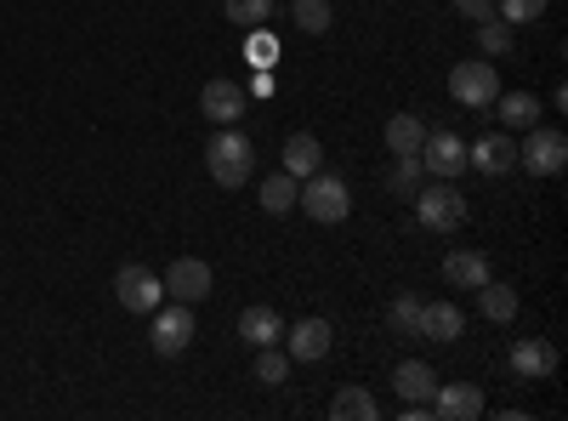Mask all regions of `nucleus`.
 <instances>
[{
    "label": "nucleus",
    "instance_id": "6e6552de",
    "mask_svg": "<svg viewBox=\"0 0 568 421\" xmlns=\"http://www.w3.org/2000/svg\"><path fill=\"white\" fill-rule=\"evenodd\" d=\"M426 404H433V415H444V421H484L489 415V393L478 382H438V393Z\"/></svg>",
    "mask_w": 568,
    "mask_h": 421
},
{
    "label": "nucleus",
    "instance_id": "423d86ee",
    "mask_svg": "<svg viewBox=\"0 0 568 421\" xmlns=\"http://www.w3.org/2000/svg\"><path fill=\"white\" fill-rule=\"evenodd\" d=\"M449 98H455L460 109H489V103L500 98V74H495V63H489V58H478V63H455V69H449Z\"/></svg>",
    "mask_w": 568,
    "mask_h": 421
},
{
    "label": "nucleus",
    "instance_id": "f257e3e1",
    "mask_svg": "<svg viewBox=\"0 0 568 421\" xmlns=\"http://www.w3.org/2000/svg\"><path fill=\"white\" fill-rule=\"evenodd\" d=\"M205 171L216 189H245L251 171H256V143L240 126H216V137L205 143Z\"/></svg>",
    "mask_w": 568,
    "mask_h": 421
},
{
    "label": "nucleus",
    "instance_id": "7ed1b4c3",
    "mask_svg": "<svg viewBox=\"0 0 568 421\" xmlns=\"http://www.w3.org/2000/svg\"><path fill=\"white\" fill-rule=\"evenodd\" d=\"M296 206H302L313 222H347V217H353V194H347V182H342L336 171H313V177H302Z\"/></svg>",
    "mask_w": 568,
    "mask_h": 421
},
{
    "label": "nucleus",
    "instance_id": "39448f33",
    "mask_svg": "<svg viewBox=\"0 0 568 421\" xmlns=\"http://www.w3.org/2000/svg\"><path fill=\"white\" fill-rule=\"evenodd\" d=\"M517 166L529 177H557L568 166V137L557 126H529V137L517 143Z\"/></svg>",
    "mask_w": 568,
    "mask_h": 421
},
{
    "label": "nucleus",
    "instance_id": "20e7f679",
    "mask_svg": "<svg viewBox=\"0 0 568 421\" xmlns=\"http://www.w3.org/2000/svg\"><path fill=\"white\" fill-rule=\"evenodd\" d=\"M194 337H200V324H194V302H160L154 308V331H149V342H154V353L160 359H176V353H187L194 348Z\"/></svg>",
    "mask_w": 568,
    "mask_h": 421
},
{
    "label": "nucleus",
    "instance_id": "9d476101",
    "mask_svg": "<svg viewBox=\"0 0 568 421\" xmlns=\"http://www.w3.org/2000/svg\"><path fill=\"white\" fill-rule=\"evenodd\" d=\"M420 171H433V177H444V182H455V177L466 171V143H460L449 126L426 131V143H420Z\"/></svg>",
    "mask_w": 568,
    "mask_h": 421
},
{
    "label": "nucleus",
    "instance_id": "bb28decb",
    "mask_svg": "<svg viewBox=\"0 0 568 421\" xmlns=\"http://www.w3.org/2000/svg\"><path fill=\"white\" fill-rule=\"evenodd\" d=\"M284 377H291V353H278V342L273 348H256V382L262 388H278Z\"/></svg>",
    "mask_w": 568,
    "mask_h": 421
},
{
    "label": "nucleus",
    "instance_id": "c756f323",
    "mask_svg": "<svg viewBox=\"0 0 568 421\" xmlns=\"http://www.w3.org/2000/svg\"><path fill=\"white\" fill-rule=\"evenodd\" d=\"M233 23H240V29H262L267 18H273V0H227V7H222Z\"/></svg>",
    "mask_w": 568,
    "mask_h": 421
},
{
    "label": "nucleus",
    "instance_id": "2f4dec72",
    "mask_svg": "<svg viewBox=\"0 0 568 421\" xmlns=\"http://www.w3.org/2000/svg\"><path fill=\"white\" fill-rule=\"evenodd\" d=\"M245 58H251V63H256V69H267V63H273V58H278V40H273V34H267V23H262V29H256V34H251V46H245Z\"/></svg>",
    "mask_w": 568,
    "mask_h": 421
},
{
    "label": "nucleus",
    "instance_id": "72a5a7b5",
    "mask_svg": "<svg viewBox=\"0 0 568 421\" xmlns=\"http://www.w3.org/2000/svg\"><path fill=\"white\" fill-rule=\"evenodd\" d=\"M251 98H273V74H267V69H256V80H251Z\"/></svg>",
    "mask_w": 568,
    "mask_h": 421
},
{
    "label": "nucleus",
    "instance_id": "a878e982",
    "mask_svg": "<svg viewBox=\"0 0 568 421\" xmlns=\"http://www.w3.org/2000/svg\"><path fill=\"white\" fill-rule=\"evenodd\" d=\"M387 189H393L398 200H415V189H420V154H393Z\"/></svg>",
    "mask_w": 568,
    "mask_h": 421
},
{
    "label": "nucleus",
    "instance_id": "f3484780",
    "mask_svg": "<svg viewBox=\"0 0 568 421\" xmlns=\"http://www.w3.org/2000/svg\"><path fill=\"white\" fill-rule=\"evenodd\" d=\"M444 279L455 291H478L484 279H489V257L484 251H449L444 257Z\"/></svg>",
    "mask_w": 568,
    "mask_h": 421
},
{
    "label": "nucleus",
    "instance_id": "7c9ffc66",
    "mask_svg": "<svg viewBox=\"0 0 568 421\" xmlns=\"http://www.w3.org/2000/svg\"><path fill=\"white\" fill-rule=\"evenodd\" d=\"M415 313H420V297L398 291V297H393V308H387V324H393L398 337H415Z\"/></svg>",
    "mask_w": 568,
    "mask_h": 421
},
{
    "label": "nucleus",
    "instance_id": "b1692460",
    "mask_svg": "<svg viewBox=\"0 0 568 421\" xmlns=\"http://www.w3.org/2000/svg\"><path fill=\"white\" fill-rule=\"evenodd\" d=\"M329 415H336V421H375V415H382V404H375L364 388H342L336 404H329Z\"/></svg>",
    "mask_w": 568,
    "mask_h": 421
},
{
    "label": "nucleus",
    "instance_id": "f03ea898",
    "mask_svg": "<svg viewBox=\"0 0 568 421\" xmlns=\"http://www.w3.org/2000/svg\"><path fill=\"white\" fill-rule=\"evenodd\" d=\"M409 206H415V222L433 228V233H455L466 222V194L455 189V182H444V177H433L426 189H415Z\"/></svg>",
    "mask_w": 568,
    "mask_h": 421
},
{
    "label": "nucleus",
    "instance_id": "473e14b6",
    "mask_svg": "<svg viewBox=\"0 0 568 421\" xmlns=\"http://www.w3.org/2000/svg\"><path fill=\"white\" fill-rule=\"evenodd\" d=\"M455 12L471 18V23H484V18H495V0H455Z\"/></svg>",
    "mask_w": 568,
    "mask_h": 421
},
{
    "label": "nucleus",
    "instance_id": "cd10ccee",
    "mask_svg": "<svg viewBox=\"0 0 568 421\" xmlns=\"http://www.w3.org/2000/svg\"><path fill=\"white\" fill-rule=\"evenodd\" d=\"M546 7H551V0H495V18L517 29V23H540Z\"/></svg>",
    "mask_w": 568,
    "mask_h": 421
},
{
    "label": "nucleus",
    "instance_id": "4468645a",
    "mask_svg": "<svg viewBox=\"0 0 568 421\" xmlns=\"http://www.w3.org/2000/svg\"><path fill=\"white\" fill-rule=\"evenodd\" d=\"M460 331H466V313L455 302H420V313H415V337L420 342H455Z\"/></svg>",
    "mask_w": 568,
    "mask_h": 421
},
{
    "label": "nucleus",
    "instance_id": "412c9836",
    "mask_svg": "<svg viewBox=\"0 0 568 421\" xmlns=\"http://www.w3.org/2000/svg\"><path fill=\"white\" fill-rule=\"evenodd\" d=\"M478 308H484L489 324H511L517 319V291L500 285V279H484V285H478Z\"/></svg>",
    "mask_w": 568,
    "mask_h": 421
},
{
    "label": "nucleus",
    "instance_id": "c85d7f7f",
    "mask_svg": "<svg viewBox=\"0 0 568 421\" xmlns=\"http://www.w3.org/2000/svg\"><path fill=\"white\" fill-rule=\"evenodd\" d=\"M478 52H484V58H506V52H511V23L484 18V23H478Z\"/></svg>",
    "mask_w": 568,
    "mask_h": 421
},
{
    "label": "nucleus",
    "instance_id": "393cba45",
    "mask_svg": "<svg viewBox=\"0 0 568 421\" xmlns=\"http://www.w3.org/2000/svg\"><path fill=\"white\" fill-rule=\"evenodd\" d=\"M291 23L302 34H324L329 23H336V12H329V0H291Z\"/></svg>",
    "mask_w": 568,
    "mask_h": 421
},
{
    "label": "nucleus",
    "instance_id": "4be33fe9",
    "mask_svg": "<svg viewBox=\"0 0 568 421\" xmlns=\"http://www.w3.org/2000/svg\"><path fill=\"white\" fill-rule=\"evenodd\" d=\"M296 189H302V182H296L291 171L267 177V182H262V211H267V217H284V211H296Z\"/></svg>",
    "mask_w": 568,
    "mask_h": 421
},
{
    "label": "nucleus",
    "instance_id": "aec40b11",
    "mask_svg": "<svg viewBox=\"0 0 568 421\" xmlns=\"http://www.w3.org/2000/svg\"><path fill=\"white\" fill-rule=\"evenodd\" d=\"M489 109H495L511 131H529V126H540V103L529 98V91H500V98H495Z\"/></svg>",
    "mask_w": 568,
    "mask_h": 421
},
{
    "label": "nucleus",
    "instance_id": "f8f14e48",
    "mask_svg": "<svg viewBox=\"0 0 568 421\" xmlns=\"http://www.w3.org/2000/svg\"><path fill=\"white\" fill-rule=\"evenodd\" d=\"M329 337H336V331H329V319H296L278 342H284V353H291V364H318L329 353Z\"/></svg>",
    "mask_w": 568,
    "mask_h": 421
},
{
    "label": "nucleus",
    "instance_id": "ddd939ff",
    "mask_svg": "<svg viewBox=\"0 0 568 421\" xmlns=\"http://www.w3.org/2000/svg\"><path fill=\"white\" fill-rule=\"evenodd\" d=\"M506 364H511V377H524V382H546L551 370H557V348L540 342V337H517L511 353H506Z\"/></svg>",
    "mask_w": 568,
    "mask_h": 421
},
{
    "label": "nucleus",
    "instance_id": "2eb2a0df",
    "mask_svg": "<svg viewBox=\"0 0 568 421\" xmlns=\"http://www.w3.org/2000/svg\"><path fill=\"white\" fill-rule=\"evenodd\" d=\"M466 166H478L484 177H506V171H517V143H511L506 131H489L484 143L466 149Z\"/></svg>",
    "mask_w": 568,
    "mask_h": 421
},
{
    "label": "nucleus",
    "instance_id": "0eeeda50",
    "mask_svg": "<svg viewBox=\"0 0 568 421\" xmlns=\"http://www.w3.org/2000/svg\"><path fill=\"white\" fill-rule=\"evenodd\" d=\"M114 297H120L125 313H154V308L165 302V279H160L154 268H142V262H125V268L114 273Z\"/></svg>",
    "mask_w": 568,
    "mask_h": 421
},
{
    "label": "nucleus",
    "instance_id": "1a4fd4ad",
    "mask_svg": "<svg viewBox=\"0 0 568 421\" xmlns=\"http://www.w3.org/2000/svg\"><path fill=\"white\" fill-rule=\"evenodd\" d=\"M160 279H165V297H171V302H205V297L216 291V273H211V262H200V257H176L171 273H160Z\"/></svg>",
    "mask_w": 568,
    "mask_h": 421
},
{
    "label": "nucleus",
    "instance_id": "5701e85b",
    "mask_svg": "<svg viewBox=\"0 0 568 421\" xmlns=\"http://www.w3.org/2000/svg\"><path fill=\"white\" fill-rule=\"evenodd\" d=\"M420 143H426V126L415 114H393L387 120V149L393 154H420Z\"/></svg>",
    "mask_w": 568,
    "mask_h": 421
},
{
    "label": "nucleus",
    "instance_id": "dca6fc26",
    "mask_svg": "<svg viewBox=\"0 0 568 421\" xmlns=\"http://www.w3.org/2000/svg\"><path fill=\"white\" fill-rule=\"evenodd\" d=\"M393 388H398L404 404H426V399L438 393V370L426 364V359H404V364L393 370Z\"/></svg>",
    "mask_w": 568,
    "mask_h": 421
},
{
    "label": "nucleus",
    "instance_id": "a211bd4d",
    "mask_svg": "<svg viewBox=\"0 0 568 421\" xmlns=\"http://www.w3.org/2000/svg\"><path fill=\"white\" fill-rule=\"evenodd\" d=\"M240 337H245L251 348H273V342L284 337V319H278V308H267V302L245 308V313H240Z\"/></svg>",
    "mask_w": 568,
    "mask_h": 421
},
{
    "label": "nucleus",
    "instance_id": "6ab92c4d",
    "mask_svg": "<svg viewBox=\"0 0 568 421\" xmlns=\"http://www.w3.org/2000/svg\"><path fill=\"white\" fill-rule=\"evenodd\" d=\"M284 171H291L296 182L313 177V171H324V149H318V137H313V131H296L291 143H284Z\"/></svg>",
    "mask_w": 568,
    "mask_h": 421
},
{
    "label": "nucleus",
    "instance_id": "9b49d317",
    "mask_svg": "<svg viewBox=\"0 0 568 421\" xmlns=\"http://www.w3.org/2000/svg\"><path fill=\"white\" fill-rule=\"evenodd\" d=\"M245 103H251V91L240 80H205V91H200V114L211 126H240L245 120Z\"/></svg>",
    "mask_w": 568,
    "mask_h": 421
}]
</instances>
